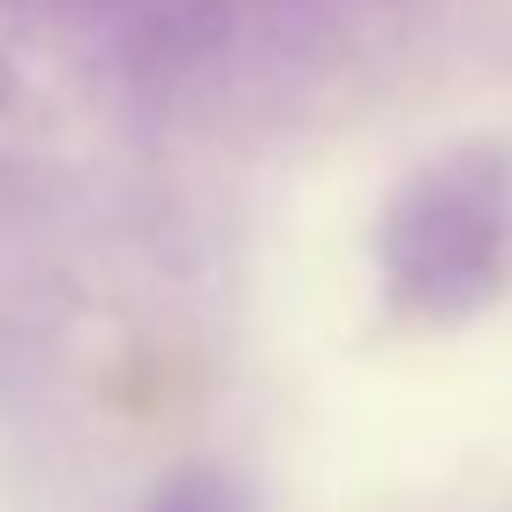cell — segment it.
<instances>
[{
  "label": "cell",
  "mask_w": 512,
  "mask_h": 512,
  "mask_svg": "<svg viewBox=\"0 0 512 512\" xmlns=\"http://www.w3.org/2000/svg\"><path fill=\"white\" fill-rule=\"evenodd\" d=\"M384 287L415 317H467L512 279V159L497 144L445 151L400 181L377 241Z\"/></svg>",
  "instance_id": "cell-1"
},
{
  "label": "cell",
  "mask_w": 512,
  "mask_h": 512,
  "mask_svg": "<svg viewBox=\"0 0 512 512\" xmlns=\"http://www.w3.org/2000/svg\"><path fill=\"white\" fill-rule=\"evenodd\" d=\"M151 512H234V497L219 482H174V490L151 497Z\"/></svg>",
  "instance_id": "cell-2"
}]
</instances>
